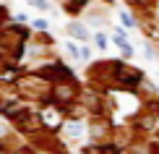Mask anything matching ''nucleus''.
Wrapping results in <instances>:
<instances>
[{
    "instance_id": "f257e3e1",
    "label": "nucleus",
    "mask_w": 159,
    "mask_h": 154,
    "mask_svg": "<svg viewBox=\"0 0 159 154\" xmlns=\"http://www.w3.org/2000/svg\"><path fill=\"white\" fill-rule=\"evenodd\" d=\"M13 86H16L18 97L26 99L29 105H34L37 110H39L42 105L50 102V89H52V84L42 76V73H37V71L18 68V73L13 76Z\"/></svg>"
},
{
    "instance_id": "f03ea898",
    "label": "nucleus",
    "mask_w": 159,
    "mask_h": 154,
    "mask_svg": "<svg viewBox=\"0 0 159 154\" xmlns=\"http://www.w3.org/2000/svg\"><path fill=\"white\" fill-rule=\"evenodd\" d=\"M115 11V3L112 0H89L84 5L81 16H84V24L86 26H94V29H104L110 24V16Z\"/></svg>"
},
{
    "instance_id": "7ed1b4c3",
    "label": "nucleus",
    "mask_w": 159,
    "mask_h": 154,
    "mask_svg": "<svg viewBox=\"0 0 159 154\" xmlns=\"http://www.w3.org/2000/svg\"><path fill=\"white\" fill-rule=\"evenodd\" d=\"M11 125H13V131L16 133H21V136H31V133H37L39 128H44L42 125V118H39V110L34 105H26L21 107V110L16 112V115L11 118Z\"/></svg>"
},
{
    "instance_id": "20e7f679",
    "label": "nucleus",
    "mask_w": 159,
    "mask_h": 154,
    "mask_svg": "<svg viewBox=\"0 0 159 154\" xmlns=\"http://www.w3.org/2000/svg\"><path fill=\"white\" fill-rule=\"evenodd\" d=\"M143 71L128 65L125 60H115V91H136Z\"/></svg>"
},
{
    "instance_id": "39448f33",
    "label": "nucleus",
    "mask_w": 159,
    "mask_h": 154,
    "mask_svg": "<svg viewBox=\"0 0 159 154\" xmlns=\"http://www.w3.org/2000/svg\"><path fill=\"white\" fill-rule=\"evenodd\" d=\"M78 89H81V84H78L76 78H70V81H57V84H52V89H50V102L57 105L60 110H65V107L76 99Z\"/></svg>"
},
{
    "instance_id": "423d86ee",
    "label": "nucleus",
    "mask_w": 159,
    "mask_h": 154,
    "mask_svg": "<svg viewBox=\"0 0 159 154\" xmlns=\"http://www.w3.org/2000/svg\"><path fill=\"white\" fill-rule=\"evenodd\" d=\"M112 118H89L86 120V136H89V141H110L112 138Z\"/></svg>"
},
{
    "instance_id": "0eeeda50",
    "label": "nucleus",
    "mask_w": 159,
    "mask_h": 154,
    "mask_svg": "<svg viewBox=\"0 0 159 154\" xmlns=\"http://www.w3.org/2000/svg\"><path fill=\"white\" fill-rule=\"evenodd\" d=\"M39 118H42V125L47 131H60V125H63V120H65V112L60 110L57 105H52V102H47V105H42L39 107Z\"/></svg>"
},
{
    "instance_id": "6e6552de",
    "label": "nucleus",
    "mask_w": 159,
    "mask_h": 154,
    "mask_svg": "<svg viewBox=\"0 0 159 154\" xmlns=\"http://www.w3.org/2000/svg\"><path fill=\"white\" fill-rule=\"evenodd\" d=\"M120 152H123V149H117L112 141H102V144L89 141V144L81 146V152H78V154H120Z\"/></svg>"
},
{
    "instance_id": "1a4fd4ad",
    "label": "nucleus",
    "mask_w": 159,
    "mask_h": 154,
    "mask_svg": "<svg viewBox=\"0 0 159 154\" xmlns=\"http://www.w3.org/2000/svg\"><path fill=\"white\" fill-rule=\"evenodd\" d=\"M65 34L70 39H78V42H91V34H89V26L84 21H70L65 26Z\"/></svg>"
},
{
    "instance_id": "9d476101",
    "label": "nucleus",
    "mask_w": 159,
    "mask_h": 154,
    "mask_svg": "<svg viewBox=\"0 0 159 154\" xmlns=\"http://www.w3.org/2000/svg\"><path fill=\"white\" fill-rule=\"evenodd\" d=\"M29 39H34V42H39V44H55V37H52L47 29H31Z\"/></svg>"
},
{
    "instance_id": "9b49d317",
    "label": "nucleus",
    "mask_w": 159,
    "mask_h": 154,
    "mask_svg": "<svg viewBox=\"0 0 159 154\" xmlns=\"http://www.w3.org/2000/svg\"><path fill=\"white\" fill-rule=\"evenodd\" d=\"M112 42H115L117 47H125V44H128V34H125L123 26H115V29H112Z\"/></svg>"
},
{
    "instance_id": "f8f14e48",
    "label": "nucleus",
    "mask_w": 159,
    "mask_h": 154,
    "mask_svg": "<svg viewBox=\"0 0 159 154\" xmlns=\"http://www.w3.org/2000/svg\"><path fill=\"white\" fill-rule=\"evenodd\" d=\"M11 131H13V125H11V120L0 115V138H5V136H8Z\"/></svg>"
},
{
    "instance_id": "ddd939ff",
    "label": "nucleus",
    "mask_w": 159,
    "mask_h": 154,
    "mask_svg": "<svg viewBox=\"0 0 159 154\" xmlns=\"http://www.w3.org/2000/svg\"><path fill=\"white\" fill-rule=\"evenodd\" d=\"M65 50H68V55L73 58V60H78V58H81V47H78L76 42H65Z\"/></svg>"
},
{
    "instance_id": "4468645a",
    "label": "nucleus",
    "mask_w": 159,
    "mask_h": 154,
    "mask_svg": "<svg viewBox=\"0 0 159 154\" xmlns=\"http://www.w3.org/2000/svg\"><path fill=\"white\" fill-rule=\"evenodd\" d=\"M91 39L97 42V47H99V50H104V47L110 44V39H107V34H104V31H97V37H91Z\"/></svg>"
},
{
    "instance_id": "2eb2a0df",
    "label": "nucleus",
    "mask_w": 159,
    "mask_h": 154,
    "mask_svg": "<svg viewBox=\"0 0 159 154\" xmlns=\"http://www.w3.org/2000/svg\"><path fill=\"white\" fill-rule=\"evenodd\" d=\"M29 5H34V8H39V11H52L50 0H29Z\"/></svg>"
},
{
    "instance_id": "dca6fc26",
    "label": "nucleus",
    "mask_w": 159,
    "mask_h": 154,
    "mask_svg": "<svg viewBox=\"0 0 159 154\" xmlns=\"http://www.w3.org/2000/svg\"><path fill=\"white\" fill-rule=\"evenodd\" d=\"M120 21H123V26H128V29H133V26H136V18L133 16H130V13H120Z\"/></svg>"
},
{
    "instance_id": "f3484780",
    "label": "nucleus",
    "mask_w": 159,
    "mask_h": 154,
    "mask_svg": "<svg viewBox=\"0 0 159 154\" xmlns=\"http://www.w3.org/2000/svg\"><path fill=\"white\" fill-rule=\"evenodd\" d=\"M8 21H11V13H8V8H5L3 3H0V26H5Z\"/></svg>"
},
{
    "instance_id": "a211bd4d",
    "label": "nucleus",
    "mask_w": 159,
    "mask_h": 154,
    "mask_svg": "<svg viewBox=\"0 0 159 154\" xmlns=\"http://www.w3.org/2000/svg\"><path fill=\"white\" fill-rule=\"evenodd\" d=\"M31 29H47V21L44 18H37V21H31Z\"/></svg>"
},
{
    "instance_id": "6ab92c4d",
    "label": "nucleus",
    "mask_w": 159,
    "mask_h": 154,
    "mask_svg": "<svg viewBox=\"0 0 159 154\" xmlns=\"http://www.w3.org/2000/svg\"><path fill=\"white\" fill-rule=\"evenodd\" d=\"M120 50H123V58H133V47H130V44H125Z\"/></svg>"
},
{
    "instance_id": "aec40b11",
    "label": "nucleus",
    "mask_w": 159,
    "mask_h": 154,
    "mask_svg": "<svg viewBox=\"0 0 159 154\" xmlns=\"http://www.w3.org/2000/svg\"><path fill=\"white\" fill-rule=\"evenodd\" d=\"M81 58L89 60V58H91V50H89V47H81Z\"/></svg>"
},
{
    "instance_id": "412c9836",
    "label": "nucleus",
    "mask_w": 159,
    "mask_h": 154,
    "mask_svg": "<svg viewBox=\"0 0 159 154\" xmlns=\"http://www.w3.org/2000/svg\"><path fill=\"white\" fill-rule=\"evenodd\" d=\"M125 3H128V5H133V3H138V0H125Z\"/></svg>"
},
{
    "instance_id": "4be33fe9",
    "label": "nucleus",
    "mask_w": 159,
    "mask_h": 154,
    "mask_svg": "<svg viewBox=\"0 0 159 154\" xmlns=\"http://www.w3.org/2000/svg\"><path fill=\"white\" fill-rule=\"evenodd\" d=\"M157 60H159V50H157Z\"/></svg>"
},
{
    "instance_id": "5701e85b",
    "label": "nucleus",
    "mask_w": 159,
    "mask_h": 154,
    "mask_svg": "<svg viewBox=\"0 0 159 154\" xmlns=\"http://www.w3.org/2000/svg\"><path fill=\"white\" fill-rule=\"evenodd\" d=\"M60 3H63V0H60Z\"/></svg>"
}]
</instances>
